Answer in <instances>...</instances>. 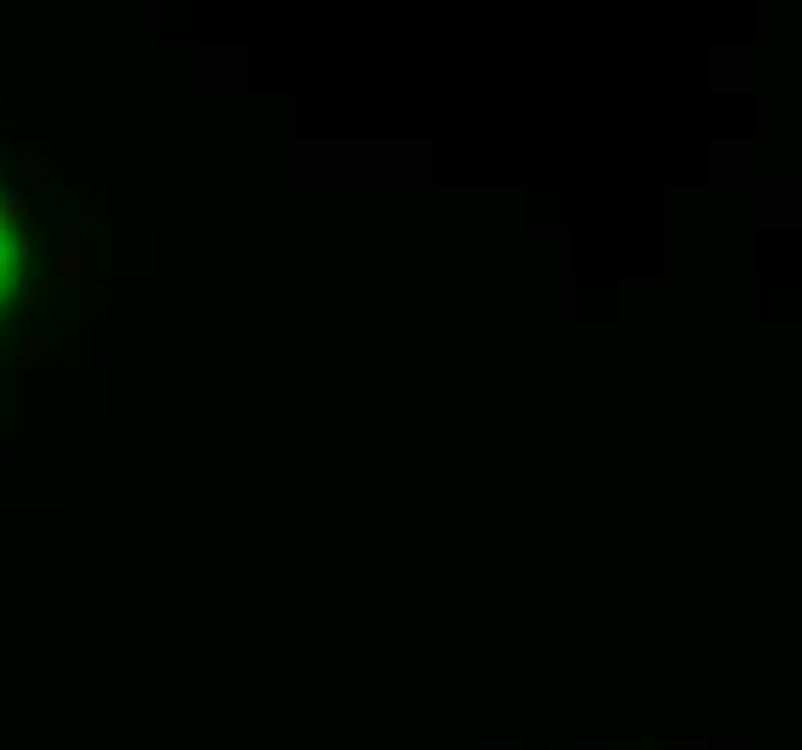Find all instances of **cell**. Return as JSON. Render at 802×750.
<instances>
[{
	"mask_svg": "<svg viewBox=\"0 0 802 750\" xmlns=\"http://www.w3.org/2000/svg\"><path fill=\"white\" fill-rule=\"evenodd\" d=\"M58 272H64V277H82V242H75V237L58 242Z\"/></svg>",
	"mask_w": 802,
	"mask_h": 750,
	"instance_id": "6da1fadb",
	"label": "cell"
},
{
	"mask_svg": "<svg viewBox=\"0 0 802 750\" xmlns=\"http://www.w3.org/2000/svg\"><path fill=\"white\" fill-rule=\"evenodd\" d=\"M41 364H52L47 341H29V347H24V370H41Z\"/></svg>",
	"mask_w": 802,
	"mask_h": 750,
	"instance_id": "7a4b0ae2",
	"label": "cell"
}]
</instances>
